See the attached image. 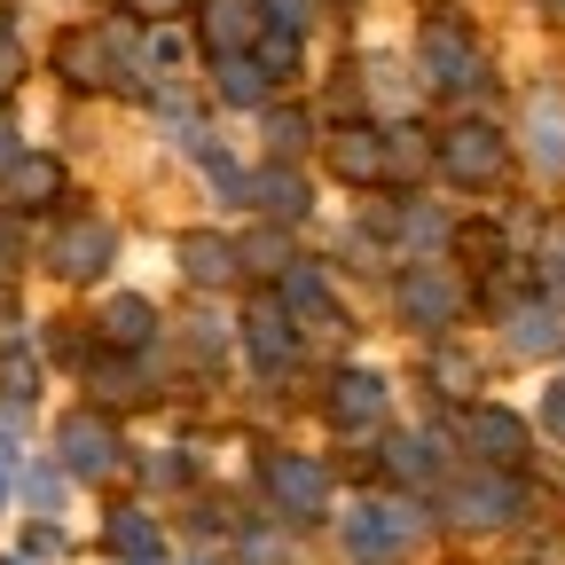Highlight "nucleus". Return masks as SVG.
Segmentation results:
<instances>
[{
  "instance_id": "1",
  "label": "nucleus",
  "mask_w": 565,
  "mask_h": 565,
  "mask_svg": "<svg viewBox=\"0 0 565 565\" xmlns=\"http://www.w3.org/2000/svg\"><path fill=\"white\" fill-rule=\"evenodd\" d=\"M503 166H511V141L494 134L487 118H456V126L440 134V173H448V181L487 189V181H503Z\"/></svg>"
},
{
  "instance_id": "2",
  "label": "nucleus",
  "mask_w": 565,
  "mask_h": 565,
  "mask_svg": "<svg viewBox=\"0 0 565 565\" xmlns=\"http://www.w3.org/2000/svg\"><path fill=\"white\" fill-rule=\"evenodd\" d=\"M416 534H424V511H416V503H353V511H345V550L362 557V565L401 557Z\"/></svg>"
},
{
  "instance_id": "3",
  "label": "nucleus",
  "mask_w": 565,
  "mask_h": 565,
  "mask_svg": "<svg viewBox=\"0 0 565 565\" xmlns=\"http://www.w3.org/2000/svg\"><path fill=\"white\" fill-rule=\"evenodd\" d=\"M110 259H118V228H110V221H63L55 244H47V267H55L63 282H103Z\"/></svg>"
},
{
  "instance_id": "4",
  "label": "nucleus",
  "mask_w": 565,
  "mask_h": 565,
  "mask_svg": "<svg viewBox=\"0 0 565 565\" xmlns=\"http://www.w3.org/2000/svg\"><path fill=\"white\" fill-rule=\"evenodd\" d=\"M244 353H252V370H259V377H282V370H291V353H299V322L282 315V299H275V291H259V299L244 307Z\"/></svg>"
},
{
  "instance_id": "5",
  "label": "nucleus",
  "mask_w": 565,
  "mask_h": 565,
  "mask_svg": "<svg viewBox=\"0 0 565 565\" xmlns=\"http://www.w3.org/2000/svg\"><path fill=\"white\" fill-rule=\"evenodd\" d=\"M424 79L448 87V95H479L487 87V71H479L463 24H424Z\"/></svg>"
},
{
  "instance_id": "6",
  "label": "nucleus",
  "mask_w": 565,
  "mask_h": 565,
  "mask_svg": "<svg viewBox=\"0 0 565 565\" xmlns=\"http://www.w3.org/2000/svg\"><path fill=\"white\" fill-rule=\"evenodd\" d=\"M401 315H408L416 330H448V322L463 315V282H456L448 267H408V275H401Z\"/></svg>"
},
{
  "instance_id": "7",
  "label": "nucleus",
  "mask_w": 565,
  "mask_h": 565,
  "mask_svg": "<svg viewBox=\"0 0 565 565\" xmlns=\"http://www.w3.org/2000/svg\"><path fill=\"white\" fill-rule=\"evenodd\" d=\"M448 519L471 526V534H479V526H511V519H519V479H511V471H479V479H463V487L448 494Z\"/></svg>"
},
{
  "instance_id": "8",
  "label": "nucleus",
  "mask_w": 565,
  "mask_h": 565,
  "mask_svg": "<svg viewBox=\"0 0 565 565\" xmlns=\"http://www.w3.org/2000/svg\"><path fill=\"white\" fill-rule=\"evenodd\" d=\"M55 456H63L71 479H110V471H118V433H110L103 416H63Z\"/></svg>"
},
{
  "instance_id": "9",
  "label": "nucleus",
  "mask_w": 565,
  "mask_h": 565,
  "mask_svg": "<svg viewBox=\"0 0 565 565\" xmlns=\"http://www.w3.org/2000/svg\"><path fill=\"white\" fill-rule=\"evenodd\" d=\"M55 71H63V79L79 87V95H103L118 71H126V47H118L110 32H71L63 55H55Z\"/></svg>"
},
{
  "instance_id": "10",
  "label": "nucleus",
  "mask_w": 565,
  "mask_h": 565,
  "mask_svg": "<svg viewBox=\"0 0 565 565\" xmlns=\"http://www.w3.org/2000/svg\"><path fill=\"white\" fill-rule=\"evenodd\" d=\"M463 440H471V456H479V463L511 471V463L526 456V416H519V408H487V401H479V408L463 416Z\"/></svg>"
},
{
  "instance_id": "11",
  "label": "nucleus",
  "mask_w": 565,
  "mask_h": 565,
  "mask_svg": "<svg viewBox=\"0 0 565 565\" xmlns=\"http://www.w3.org/2000/svg\"><path fill=\"white\" fill-rule=\"evenodd\" d=\"M267 494H275L291 519H322V511H330V471L307 463V456H275V463H267Z\"/></svg>"
},
{
  "instance_id": "12",
  "label": "nucleus",
  "mask_w": 565,
  "mask_h": 565,
  "mask_svg": "<svg viewBox=\"0 0 565 565\" xmlns=\"http://www.w3.org/2000/svg\"><path fill=\"white\" fill-rule=\"evenodd\" d=\"M330 424L338 433H377L385 424V377L377 370H338L330 377Z\"/></svg>"
},
{
  "instance_id": "13",
  "label": "nucleus",
  "mask_w": 565,
  "mask_h": 565,
  "mask_svg": "<svg viewBox=\"0 0 565 565\" xmlns=\"http://www.w3.org/2000/svg\"><path fill=\"white\" fill-rule=\"evenodd\" d=\"M244 204L259 212V221H275V228H299V221H307V181H299V166H259L252 189H244Z\"/></svg>"
},
{
  "instance_id": "14",
  "label": "nucleus",
  "mask_w": 565,
  "mask_h": 565,
  "mask_svg": "<svg viewBox=\"0 0 565 565\" xmlns=\"http://www.w3.org/2000/svg\"><path fill=\"white\" fill-rule=\"evenodd\" d=\"M275 299H282V315H291L299 330H338V299H330V275H322V267H299V259H291Z\"/></svg>"
},
{
  "instance_id": "15",
  "label": "nucleus",
  "mask_w": 565,
  "mask_h": 565,
  "mask_svg": "<svg viewBox=\"0 0 565 565\" xmlns=\"http://www.w3.org/2000/svg\"><path fill=\"white\" fill-rule=\"evenodd\" d=\"M173 252H181V275L196 282V291H228V282L244 275L236 244H228V236H212V228H189V236H181Z\"/></svg>"
},
{
  "instance_id": "16",
  "label": "nucleus",
  "mask_w": 565,
  "mask_h": 565,
  "mask_svg": "<svg viewBox=\"0 0 565 565\" xmlns=\"http://www.w3.org/2000/svg\"><path fill=\"white\" fill-rule=\"evenodd\" d=\"M259 32H267V9H259V0H212V9H204L212 55H252Z\"/></svg>"
},
{
  "instance_id": "17",
  "label": "nucleus",
  "mask_w": 565,
  "mask_h": 565,
  "mask_svg": "<svg viewBox=\"0 0 565 565\" xmlns=\"http://www.w3.org/2000/svg\"><path fill=\"white\" fill-rule=\"evenodd\" d=\"M0 196H9L17 212H47V204L63 196V166H55V158H32V150H24V158H17L9 173H0Z\"/></svg>"
},
{
  "instance_id": "18",
  "label": "nucleus",
  "mask_w": 565,
  "mask_h": 565,
  "mask_svg": "<svg viewBox=\"0 0 565 565\" xmlns=\"http://www.w3.org/2000/svg\"><path fill=\"white\" fill-rule=\"evenodd\" d=\"M330 166L345 181H385V134L377 126H338L330 134Z\"/></svg>"
},
{
  "instance_id": "19",
  "label": "nucleus",
  "mask_w": 565,
  "mask_h": 565,
  "mask_svg": "<svg viewBox=\"0 0 565 565\" xmlns=\"http://www.w3.org/2000/svg\"><path fill=\"white\" fill-rule=\"evenodd\" d=\"M103 338H110L118 353H141V345L158 338V307H150V299H134V291H118V299L103 307Z\"/></svg>"
},
{
  "instance_id": "20",
  "label": "nucleus",
  "mask_w": 565,
  "mask_h": 565,
  "mask_svg": "<svg viewBox=\"0 0 565 565\" xmlns=\"http://www.w3.org/2000/svg\"><path fill=\"white\" fill-rule=\"evenodd\" d=\"M503 338H511V353H557L565 345V322H557V307H511L503 315Z\"/></svg>"
},
{
  "instance_id": "21",
  "label": "nucleus",
  "mask_w": 565,
  "mask_h": 565,
  "mask_svg": "<svg viewBox=\"0 0 565 565\" xmlns=\"http://www.w3.org/2000/svg\"><path fill=\"white\" fill-rule=\"evenodd\" d=\"M526 141H534V158L550 173H565V95H534L526 110Z\"/></svg>"
},
{
  "instance_id": "22",
  "label": "nucleus",
  "mask_w": 565,
  "mask_h": 565,
  "mask_svg": "<svg viewBox=\"0 0 565 565\" xmlns=\"http://www.w3.org/2000/svg\"><path fill=\"white\" fill-rule=\"evenodd\" d=\"M212 79H221V103H236V110H259V103H267V87H275L252 55H221V63H212Z\"/></svg>"
},
{
  "instance_id": "23",
  "label": "nucleus",
  "mask_w": 565,
  "mask_h": 565,
  "mask_svg": "<svg viewBox=\"0 0 565 565\" xmlns=\"http://www.w3.org/2000/svg\"><path fill=\"white\" fill-rule=\"evenodd\" d=\"M236 259H244V275H275V282H282V267H291V228L259 221V228L236 244Z\"/></svg>"
},
{
  "instance_id": "24",
  "label": "nucleus",
  "mask_w": 565,
  "mask_h": 565,
  "mask_svg": "<svg viewBox=\"0 0 565 565\" xmlns=\"http://www.w3.org/2000/svg\"><path fill=\"white\" fill-rule=\"evenodd\" d=\"M433 158H440V141H424V134H408V126L385 134V181H416Z\"/></svg>"
},
{
  "instance_id": "25",
  "label": "nucleus",
  "mask_w": 565,
  "mask_h": 565,
  "mask_svg": "<svg viewBox=\"0 0 565 565\" xmlns=\"http://www.w3.org/2000/svg\"><path fill=\"white\" fill-rule=\"evenodd\" d=\"M110 550L134 557V565H150V557H158V526L141 519V511H110Z\"/></svg>"
},
{
  "instance_id": "26",
  "label": "nucleus",
  "mask_w": 565,
  "mask_h": 565,
  "mask_svg": "<svg viewBox=\"0 0 565 565\" xmlns=\"http://www.w3.org/2000/svg\"><path fill=\"white\" fill-rule=\"evenodd\" d=\"M393 236H401L408 252H440V244H448V221H440L433 204H408V212H393Z\"/></svg>"
},
{
  "instance_id": "27",
  "label": "nucleus",
  "mask_w": 565,
  "mask_h": 565,
  "mask_svg": "<svg viewBox=\"0 0 565 565\" xmlns=\"http://www.w3.org/2000/svg\"><path fill=\"white\" fill-rule=\"evenodd\" d=\"M385 471H393V479H408V487H424V479H433V440L393 433V440H385Z\"/></svg>"
},
{
  "instance_id": "28",
  "label": "nucleus",
  "mask_w": 565,
  "mask_h": 565,
  "mask_svg": "<svg viewBox=\"0 0 565 565\" xmlns=\"http://www.w3.org/2000/svg\"><path fill=\"white\" fill-rule=\"evenodd\" d=\"M252 63L267 71V79H282V71H299V32L267 24V32H259V47H252Z\"/></svg>"
},
{
  "instance_id": "29",
  "label": "nucleus",
  "mask_w": 565,
  "mask_h": 565,
  "mask_svg": "<svg viewBox=\"0 0 565 565\" xmlns=\"http://www.w3.org/2000/svg\"><path fill=\"white\" fill-rule=\"evenodd\" d=\"M95 393H103V401H141V370H134V353H118V362H95Z\"/></svg>"
},
{
  "instance_id": "30",
  "label": "nucleus",
  "mask_w": 565,
  "mask_h": 565,
  "mask_svg": "<svg viewBox=\"0 0 565 565\" xmlns=\"http://www.w3.org/2000/svg\"><path fill=\"white\" fill-rule=\"evenodd\" d=\"M236 557H244V565H291V542H282L275 526H252V534L236 542Z\"/></svg>"
},
{
  "instance_id": "31",
  "label": "nucleus",
  "mask_w": 565,
  "mask_h": 565,
  "mask_svg": "<svg viewBox=\"0 0 565 565\" xmlns=\"http://www.w3.org/2000/svg\"><path fill=\"white\" fill-rule=\"evenodd\" d=\"M32 385H40V370H32V353H17V345H9V353H0V393H9V401L24 408V401H32Z\"/></svg>"
},
{
  "instance_id": "32",
  "label": "nucleus",
  "mask_w": 565,
  "mask_h": 565,
  "mask_svg": "<svg viewBox=\"0 0 565 565\" xmlns=\"http://www.w3.org/2000/svg\"><path fill=\"white\" fill-rule=\"evenodd\" d=\"M141 63H150V71H181L189 63V40L181 32H150V40H141Z\"/></svg>"
},
{
  "instance_id": "33",
  "label": "nucleus",
  "mask_w": 565,
  "mask_h": 565,
  "mask_svg": "<svg viewBox=\"0 0 565 565\" xmlns=\"http://www.w3.org/2000/svg\"><path fill=\"white\" fill-rule=\"evenodd\" d=\"M267 141H275V150H299V141H307V118L275 110V118H267Z\"/></svg>"
},
{
  "instance_id": "34",
  "label": "nucleus",
  "mask_w": 565,
  "mask_h": 565,
  "mask_svg": "<svg viewBox=\"0 0 565 565\" xmlns=\"http://www.w3.org/2000/svg\"><path fill=\"white\" fill-rule=\"evenodd\" d=\"M24 494H32V503H40V511H55V503H63V479H55V471L40 463V471L24 479Z\"/></svg>"
},
{
  "instance_id": "35",
  "label": "nucleus",
  "mask_w": 565,
  "mask_h": 565,
  "mask_svg": "<svg viewBox=\"0 0 565 565\" xmlns=\"http://www.w3.org/2000/svg\"><path fill=\"white\" fill-rule=\"evenodd\" d=\"M267 9V24H282V32H307V0H259Z\"/></svg>"
},
{
  "instance_id": "36",
  "label": "nucleus",
  "mask_w": 565,
  "mask_h": 565,
  "mask_svg": "<svg viewBox=\"0 0 565 565\" xmlns=\"http://www.w3.org/2000/svg\"><path fill=\"white\" fill-rule=\"evenodd\" d=\"M433 377H440L448 393H463V385H471V362H456V353H433Z\"/></svg>"
},
{
  "instance_id": "37",
  "label": "nucleus",
  "mask_w": 565,
  "mask_h": 565,
  "mask_svg": "<svg viewBox=\"0 0 565 565\" xmlns=\"http://www.w3.org/2000/svg\"><path fill=\"white\" fill-rule=\"evenodd\" d=\"M17 79H24V47L0 32V87H17Z\"/></svg>"
},
{
  "instance_id": "38",
  "label": "nucleus",
  "mask_w": 565,
  "mask_h": 565,
  "mask_svg": "<svg viewBox=\"0 0 565 565\" xmlns=\"http://www.w3.org/2000/svg\"><path fill=\"white\" fill-rule=\"evenodd\" d=\"M126 9H134V17H150V24H173V17H181V0H126Z\"/></svg>"
},
{
  "instance_id": "39",
  "label": "nucleus",
  "mask_w": 565,
  "mask_h": 565,
  "mask_svg": "<svg viewBox=\"0 0 565 565\" xmlns=\"http://www.w3.org/2000/svg\"><path fill=\"white\" fill-rule=\"evenodd\" d=\"M542 424H550V433H565V377L550 385V401H542Z\"/></svg>"
},
{
  "instance_id": "40",
  "label": "nucleus",
  "mask_w": 565,
  "mask_h": 565,
  "mask_svg": "<svg viewBox=\"0 0 565 565\" xmlns=\"http://www.w3.org/2000/svg\"><path fill=\"white\" fill-rule=\"evenodd\" d=\"M494 244H503L494 228H463V252H471V259H494Z\"/></svg>"
},
{
  "instance_id": "41",
  "label": "nucleus",
  "mask_w": 565,
  "mask_h": 565,
  "mask_svg": "<svg viewBox=\"0 0 565 565\" xmlns=\"http://www.w3.org/2000/svg\"><path fill=\"white\" fill-rule=\"evenodd\" d=\"M17 158H24V150H17V134H9V126H0V173H9Z\"/></svg>"
},
{
  "instance_id": "42",
  "label": "nucleus",
  "mask_w": 565,
  "mask_h": 565,
  "mask_svg": "<svg viewBox=\"0 0 565 565\" xmlns=\"http://www.w3.org/2000/svg\"><path fill=\"white\" fill-rule=\"evenodd\" d=\"M550 282H557V291H565V236L550 244Z\"/></svg>"
},
{
  "instance_id": "43",
  "label": "nucleus",
  "mask_w": 565,
  "mask_h": 565,
  "mask_svg": "<svg viewBox=\"0 0 565 565\" xmlns=\"http://www.w3.org/2000/svg\"><path fill=\"white\" fill-rule=\"evenodd\" d=\"M0 494H9V471H0Z\"/></svg>"
}]
</instances>
